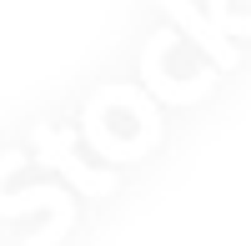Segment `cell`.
Instances as JSON below:
<instances>
[]
</instances>
